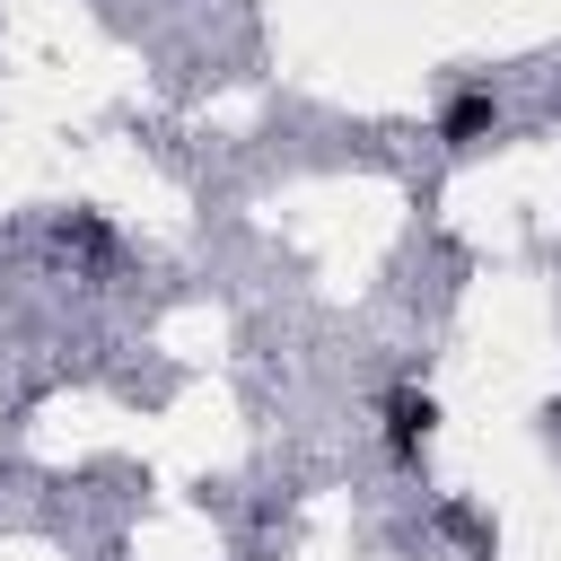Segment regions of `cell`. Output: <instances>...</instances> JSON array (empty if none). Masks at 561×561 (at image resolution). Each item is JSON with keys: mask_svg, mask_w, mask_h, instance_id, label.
I'll list each match as a JSON object with an SVG mask.
<instances>
[{"mask_svg": "<svg viewBox=\"0 0 561 561\" xmlns=\"http://www.w3.org/2000/svg\"><path fill=\"white\" fill-rule=\"evenodd\" d=\"M430 430H438V403H430L421 386H394V394H386V447L412 465V456L430 447Z\"/></svg>", "mask_w": 561, "mask_h": 561, "instance_id": "1", "label": "cell"}, {"mask_svg": "<svg viewBox=\"0 0 561 561\" xmlns=\"http://www.w3.org/2000/svg\"><path fill=\"white\" fill-rule=\"evenodd\" d=\"M491 131H500V96H491V88H465V96L438 114V140H447V149H482Z\"/></svg>", "mask_w": 561, "mask_h": 561, "instance_id": "2", "label": "cell"}, {"mask_svg": "<svg viewBox=\"0 0 561 561\" xmlns=\"http://www.w3.org/2000/svg\"><path fill=\"white\" fill-rule=\"evenodd\" d=\"M61 237H70V245H79V254H96V263H105V254H114V228H105V219H96V210H70V219H61Z\"/></svg>", "mask_w": 561, "mask_h": 561, "instance_id": "3", "label": "cell"}]
</instances>
